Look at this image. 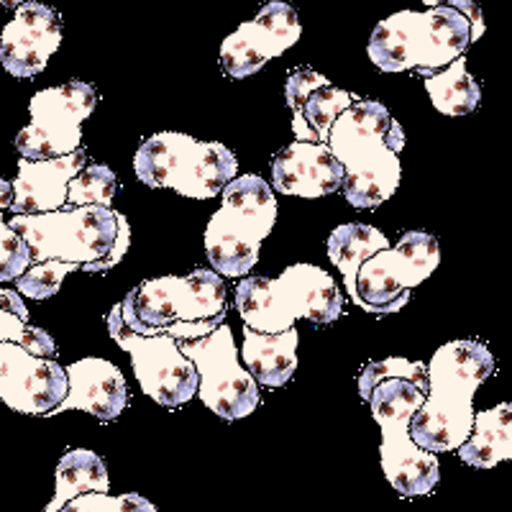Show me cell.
Wrapping results in <instances>:
<instances>
[{"mask_svg": "<svg viewBox=\"0 0 512 512\" xmlns=\"http://www.w3.org/2000/svg\"><path fill=\"white\" fill-rule=\"evenodd\" d=\"M236 308L256 333H285L297 320L331 326L344 315V295L326 269L292 264L280 277H244L236 285Z\"/></svg>", "mask_w": 512, "mask_h": 512, "instance_id": "obj_4", "label": "cell"}, {"mask_svg": "<svg viewBox=\"0 0 512 512\" xmlns=\"http://www.w3.org/2000/svg\"><path fill=\"white\" fill-rule=\"evenodd\" d=\"M423 3L428 8H436V6H446V3H451V0H423Z\"/></svg>", "mask_w": 512, "mask_h": 512, "instance_id": "obj_37", "label": "cell"}, {"mask_svg": "<svg viewBox=\"0 0 512 512\" xmlns=\"http://www.w3.org/2000/svg\"><path fill=\"white\" fill-rule=\"evenodd\" d=\"M67 397V372L24 346L0 341V400L24 415H49Z\"/></svg>", "mask_w": 512, "mask_h": 512, "instance_id": "obj_15", "label": "cell"}, {"mask_svg": "<svg viewBox=\"0 0 512 512\" xmlns=\"http://www.w3.org/2000/svg\"><path fill=\"white\" fill-rule=\"evenodd\" d=\"M108 333L131 356L134 374L149 400L162 408H182L198 392V372L172 336H139L123 323L121 303L108 313Z\"/></svg>", "mask_w": 512, "mask_h": 512, "instance_id": "obj_13", "label": "cell"}, {"mask_svg": "<svg viewBox=\"0 0 512 512\" xmlns=\"http://www.w3.org/2000/svg\"><path fill=\"white\" fill-rule=\"evenodd\" d=\"M64 372H67V397L49 415L85 410L100 423H111L126 410L128 387L116 364L90 356V359L72 361Z\"/></svg>", "mask_w": 512, "mask_h": 512, "instance_id": "obj_19", "label": "cell"}, {"mask_svg": "<svg viewBox=\"0 0 512 512\" xmlns=\"http://www.w3.org/2000/svg\"><path fill=\"white\" fill-rule=\"evenodd\" d=\"M31 251V262H67L85 267L105 259L116 244V210L103 205L62 208L39 216H11L8 223Z\"/></svg>", "mask_w": 512, "mask_h": 512, "instance_id": "obj_9", "label": "cell"}, {"mask_svg": "<svg viewBox=\"0 0 512 512\" xmlns=\"http://www.w3.org/2000/svg\"><path fill=\"white\" fill-rule=\"evenodd\" d=\"M24 3H31V0H0V6H6V8H18V6H24Z\"/></svg>", "mask_w": 512, "mask_h": 512, "instance_id": "obj_36", "label": "cell"}, {"mask_svg": "<svg viewBox=\"0 0 512 512\" xmlns=\"http://www.w3.org/2000/svg\"><path fill=\"white\" fill-rule=\"evenodd\" d=\"M297 341L300 333L290 328L285 333H256L244 326V346H241V361L246 372L254 377L259 387H285L297 369Z\"/></svg>", "mask_w": 512, "mask_h": 512, "instance_id": "obj_21", "label": "cell"}, {"mask_svg": "<svg viewBox=\"0 0 512 512\" xmlns=\"http://www.w3.org/2000/svg\"><path fill=\"white\" fill-rule=\"evenodd\" d=\"M390 239L384 236L379 228L367 226V223H344V226L333 228L328 236V259L333 267H338L344 277V287L349 297H356V272L369 256L382 249H390Z\"/></svg>", "mask_w": 512, "mask_h": 512, "instance_id": "obj_23", "label": "cell"}, {"mask_svg": "<svg viewBox=\"0 0 512 512\" xmlns=\"http://www.w3.org/2000/svg\"><path fill=\"white\" fill-rule=\"evenodd\" d=\"M118 195V177L105 164L88 162L67 185V203L64 208H82V205H103L111 208Z\"/></svg>", "mask_w": 512, "mask_h": 512, "instance_id": "obj_26", "label": "cell"}, {"mask_svg": "<svg viewBox=\"0 0 512 512\" xmlns=\"http://www.w3.org/2000/svg\"><path fill=\"white\" fill-rule=\"evenodd\" d=\"M226 282L213 269H195L187 277H157L128 292L121 318L139 336H172L195 341L226 323Z\"/></svg>", "mask_w": 512, "mask_h": 512, "instance_id": "obj_3", "label": "cell"}, {"mask_svg": "<svg viewBox=\"0 0 512 512\" xmlns=\"http://www.w3.org/2000/svg\"><path fill=\"white\" fill-rule=\"evenodd\" d=\"M116 223H118V233H116V244H113L111 254L105 256V259H100V262L85 264L82 269H88V272H108V269H113L116 264H121L123 254H126L128 246H131V226H128L126 216L118 213V210H116Z\"/></svg>", "mask_w": 512, "mask_h": 512, "instance_id": "obj_32", "label": "cell"}, {"mask_svg": "<svg viewBox=\"0 0 512 512\" xmlns=\"http://www.w3.org/2000/svg\"><path fill=\"white\" fill-rule=\"evenodd\" d=\"M223 205L205 228V254L221 277H246L259 262L264 239L277 223V198L264 177H233L221 192Z\"/></svg>", "mask_w": 512, "mask_h": 512, "instance_id": "obj_6", "label": "cell"}, {"mask_svg": "<svg viewBox=\"0 0 512 512\" xmlns=\"http://www.w3.org/2000/svg\"><path fill=\"white\" fill-rule=\"evenodd\" d=\"M62 44V18L57 8L31 0L18 6L0 36V67L13 77H36Z\"/></svg>", "mask_w": 512, "mask_h": 512, "instance_id": "obj_16", "label": "cell"}, {"mask_svg": "<svg viewBox=\"0 0 512 512\" xmlns=\"http://www.w3.org/2000/svg\"><path fill=\"white\" fill-rule=\"evenodd\" d=\"M446 6L456 8L461 16L469 21V29H472V41H479L484 34V16H482V8L474 3V0H451Z\"/></svg>", "mask_w": 512, "mask_h": 512, "instance_id": "obj_33", "label": "cell"}, {"mask_svg": "<svg viewBox=\"0 0 512 512\" xmlns=\"http://www.w3.org/2000/svg\"><path fill=\"white\" fill-rule=\"evenodd\" d=\"M425 93L431 95L433 108L443 116H469L477 111L482 98L479 82L466 70L464 54L436 75L425 77Z\"/></svg>", "mask_w": 512, "mask_h": 512, "instance_id": "obj_25", "label": "cell"}, {"mask_svg": "<svg viewBox=\"0 0 512 512\" xmlns=\"http://www.w3.org/2000/svg\"><path fill=\"white\" fill-rule=\"evenodd\" d=\"M495 374V356L482 341H448L425 367L428 390L410 418V438L428 454L456 451L474 425V392Z\"/></svg>", "mask_w": 512, "mask_h": 512, "instance_id": "obj_2", "label": "cell"}, {"mask_svg": "<svg viewBox=\"0 0 512 512\" xmlns=\"http://www.w3.org/2000/svg\"><path fill=\"white\" fill-rule=\"evenodd\" d=\"M344 167L336 162L328 144L292 141L272 159V185L292 198H326L341 187Z\"/></svg>", "mask_w": 512, "mask_h": 512, "instance_id": "obj_20", "label": "cell"}, {"mask_svg": "<svg viewBox=\"0 0 512 512\" xmlns=\"http://www.w3.org/2000/svg\"><path fill=\"white\" fill-rule=\"evenodd\" d=\"M285 100L292 111L295 141L328 144L333 121L354 103L356 95L333 88L331 80L313 67H295L287 75Z\"/></svg>", "mask_w": 512, "mask_h": 512, "instance_id": "obj_17", "label": "cell"}, {"mask_svg": "<svg viewBox=\"0 0 512 512\" xmlns=\"http://www.w3.org/2000/svg\"><path fill=\"white\" fill-rule=\"evenodd\" d=\"M98 90L90 82L72 80L57 88L39 90L29 103L31 123L16 136L24 159L67 157L82 146V121L93 116Z\"/></svg>", "mask_w": 512, "mask_h": 512, "instance_id": "obj_12", "label": "cell"}, {"mask_svg": "<svg viewBox=\"0 0 512 512\" xmlns=\"http://www.w3.org/2000/svg\"><path fill=\"white\" fill-rule=\"evenodd\" d=\"M0 308L11 310V313H16L21 320L29 318V308H26L24 297L13 290H3V287H0Z\"/></svg>", "mask_w": 512, "mask_h": 512, "instance_id": "obj_34", "label": "cell"}, {"mask_svg": "<svg viewBox=\"0 0 512 512\" xmlns=\"http://www.w3.org/2000/svg\"><path fill=\"white\" fill-rule=\"evenodd\" d=\"M303 36L297 8L287 0H269L251 21L226 36L221 44V64L231 80L256 75L274 57H282Z\"/></svg>", "mask_w": 512, "mask_h": 512, "instance_id": "obj_14", "label": "cell"}, {"mask_svg": "<svg viewBox=\"0 0 512 512\" xmlns=\"http://www.w3.org/2000/svg\"><path fill=\"white\" fill-rule=\"evenodd\" d=\"M177 346L198 372V392L195 395L218 418L233 423V420L251 415L262 405L259 384L239 361L233 331L226 323L208 336L195 338V341H177Z\"/></svg>", "mask_w": 512, "mask_h": 512, "instance_id": "obj_11", "label": "cell"}, {"mask_svg": "<svg viewBox=\"0 0 512 512\" xmlns=\"http://www.w3.org/2000/svg\"><path fill=\"white\" fill-rule=\"evenodd\" d=\"M441 264V246L428 231H408L390 249L372 254L356 272L354 303L369 315L400 313L410 290L425 282Z\"/></svg>", "mask_w": 512, "mask_h": 512, "instance_id": "obj_10", "label": "cell"}, {"mask_svg": "<svg viewBox=\"0 0 512 512\" xmlns=\"http://www.w3.org/2000/svg\"><path fill=\"white\" fill-rule=\"evenodd\" d=\"M472 44L469 21L451 6L400 11L379 21L369 39V59L379 72L431 77Z\"/></svg>", "mask_w": 512, "mask_h": 512, "instance_id": "obj_5", "label": "cell"}, {"mask_svg": "<svg viewBox=\"0 0 512 512\" xmlns=\"http://www.w3.org/2000/svg\"><path fill=\"white\" fill-rule=\"evenodd\" d=\"M134 172L146 187L210 200L239 175L236 154L221 141H198L177 131L154 134L134 154Z\"/></svg>", "mask_w": 512, "mask_h": 512, "instance_id": "obj_7", "label": "cell"}, {"mask_svg": "<svg viewBox=\"0 0 512 512\" xmlns=\"http://www.w3.org/2000/svg\"><path fill=\"white\" fill-rule=\"evenodd\" d=\"M328 149L344 167L341 190L354 208H379L400 187L405 131L379 100L356 98L333 121Z\"/></svg>", "mask_w": 512, "mask_h": 512, "instance_id": "obj_1", "label": "cell"}, {"mask_svg": "<svg viewBox=\"0 0 512 512\" xmlns=\"http://www.w3.org/2000/svg\"><path fill=\"white\" fill-rule=\"evenodd\" d=\"M57 512H159L154 502L141 495H108V492H82L64 502Z\"/></svg>", "mask_w": 512, "mask_h": 512, "instance_id": "obj_30", "label": "cell"}, {"mask_svg": "<svg viewBox=\"0 0 512 512\" xmlns=\"http://www.w3.org/2000/svg\"><path fill=\"white\" fill-rule=\"evenodd\" d=\"M11 205H13V185L0 177V208L11 210Z\"/></svg>", "mask_w": 512, "mask_h": 512, "instance_id": "obj_35", "label": "cell"}, {"mask_svg": "<svg viewBox=\"0 0 512 512\" xmlns=\"http://www.w3.org/2000/svg\"><path fill=\"white\" fill-rule=\"evenodd\" d=\"M423 400L425 392L400 377L374 384L367 400L382 431V443H379L382 472L402 497L431 495L441 474L438 456L415 446L410 438V418Z\"/></svg>", "mask_w": 512, "mask_h": 512, "instance_id": "obj_8", "label": "cell"}, {"mask_svg": "<svg viewBox=\"0 0 512 512\" xmlns=\"http://www.w3.org/2000/svg\"><path fill=\"white\" fill-rule=\"evenodd\" d=\"M408 379L418 387L420 392L428 390V377H425V364L423 361H410L405 356H390V359L372 361L367 367L361 369L359 374V395L361 400H369V392H372L374 384L384 382V379Z\"/></svg>", "mask_w": 512, "mask_h": 512, "instance_id": "obj_27", "label": "cell"}, {"mask_svg": "<svg viewBox=\"0 0 512 512\" xmlns=\"http://www.w3.org/2000/svg\"><path fill=\"white\" fill-rule=\"evenodd\" d=\"M31 251L21 236L8 228L0 208V282H13L31 267Z\"/></svg>", "mask_w": 512, "mask_h": 512, "instance_id": "obj_31", "label": "cell"}, {"mask_svg": "<svg viewBox=\"0 0 512 512\" xmlns=\"http://www.w3.org/2000/svg\"><path fill=\"white\" fill-rule=\"evenodd\" d=\"M80 269L77 264L67 262H39L34 267L26 269L21 277H16V290L18 295L31 297V300H49L59 292L64 277L70 272Z\"/></svg>", "mask_w": 512, "mask_h": 512, "instance_id": "obj_29", "label": "cell"}, {"mask_svg": "<svg viewBox=\"0 0 512 512\" xmlns=\"http://www.w3.org/2000/svg\"><path fill=\"white\" fill-rule=\"evenodd\" d=\"M54 484H57V492H54L52 502L44 512H57L64 502L82 495V492H108L111 489V479H108L103 459L90 448L67 451L57 464Z\"/></svg>", "mask_w": 512, "mask_h": 512, "instance_id": "obj_24", "label": "cell"}, {"mask_svg": "<svg viewBox=\"0 0 512 512\" xmlns=\"http://www.w3.org/2000/svg\"><path fill=\"white\" fill-rule=\"evenodd\" d=\"M90 162L85 149H75L67 157L57 159H18V177L13 185V216H39L62 210L67 203V185L80 169Z\"/></svg>", "mask_w": 512, "mask_h": 512, "instance_id": "obj_18", "label": "cell"}, {"mask_svg": "<svg viewBox=\"0 0 512 512\" xmlns=\"http://www.w3.org/2000/svg\"><path fill=\"white\" fill-rule=\"evenodd\" d=\"M0 341L24 346L26 351L41 356V359H57V346H54L52 333H47L44 328L29 326L26 320H21L6 308H0Z\"/></svg>", "mask_w": 512, "mask_h": 512, "instance_id": "obj_28", "label": "cell"}, {"mask_svg": "<svg viewBox=\"0 0 512 512\" xmlns=\"http://www.w3.org/2000/svg\"><path fill=\"white\" fill-rule=\"evenodd\" d=\"M459 459L474 469H492L512 459V405L502 402L492 410L474 413L472 433L461 443Z\"/></svg>", "mask_w": 512, "mask_h": 512, "instance_id": "obj_22", "label": "cell"}]
</instances>
